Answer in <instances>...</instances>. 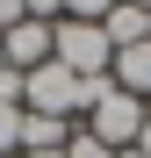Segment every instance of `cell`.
<instances>
[{
    "mask_svg": "<svg viewBox=\"0 0 151 158\" xmlns=\"http://www.w3.org/2000/svg\"><path fill=\"white\" fill-rule=\"evenodd\" d=\"M15 22H29V7H22V0H0V36H7Z\"/></svg>",
    "mask_w": 151,
    "mask_h": 158,
    "instance_id": "7c38bea8",
    "label": "cell"
},
{
    "mask_svg": "<svg viewBox=\"0 0 151 158\" xmlns=\"http://www.w3.org/2000/svg\"><path fill=\"white\" fill-rule=\"evenodd\" d=\"M22 108L50 115V122H72V115H86V79H72L58 58H50V65H36L29 79H22Z\"/></svg>",
    "mask_w": 151,
    "mask_h": 158,
    "instance_id": "3957f363",
    "label": "cell"
},
{
    "mask_svg": "<svg viewBox=\"0 0 151 158\" xmlns=\"http://www.w3.org/2000/svg\"><path fill=\"white\" fill-rule=\"evenodd\" d=\"M15 151H22V108L0 101V158H15Z\"/></svg>",
    "mask_w": 151,
    "mask_h": 158,
    "instance_id": "ba28073f",
    "label": "cell"
},
{
    "mask_svg": "<svg viewBox=\"0 0 151 158\" xmlns=\"http://www.w3.org/2000/svg\"><path fill=\"white\" fill-rule=\"evenodd\" d=\"M144 115H151V101L122 94L115 79H86V137H101L108 151H130L137 129H144Z\"/></svg>",
    "mask_w": 151,
    "mask_h": 158,
    "instance_id": "6da1fadb",
    "label": "cell"
},
{
    "mask_svg": "<svg viewBox=\"0 0 151 158\" xmlns=\"http://www.w3.org/2000/svg\"><path fill=\"white\" fill-rule=\"evenodd\" d=\"M0 72H7V50H0Z\"/></svg>",
    "mask_w": 151,
    "mask_h": 158,
    "instance_id": "2e32d148",
    "label": "cell"
},
{
    "mask_svg": "<svg viewBox=\"0 0 151 158\" xmlns=\"http://www.w3.org/2000/svg\"><path fill=\"white\" fill-rule=\"evenodd\" d=\"M50 29H58V22H15V29L0 36V50H7V72H22V79H29L36 65H50Z\"/></svg>",
    "mask_w": 151,
    "mask_h": 158,
    "instance_id": "277c9868",
    "label": "cell"
},
{
    "mask_svg": "<svg viewBox=\"0 0 151 158\" xmlns=\"http://www.w3.org/2000/svg\"><path fill=\"white\" fill-rule=\"evenodd\" d=\"M65 158H115V151H108V144H101V137H86V129H79V137H72V144H65Z\"/></svg>",
    "mask_w": 151,
    "mask_h": 158,
    "instance_id": "30bf717a",
    "label": "cell"
},
{
    "mask_svg": "<svg viewBox=\"0 0 151 158\" xmlns=\"http://www.w3.org/2000/svg\"><path fill=\"white\" fill-rule=\"evenodd\" d=\"M115 158H151V151H115Z\"/></svg>",
    "mask_w": 151,
    "mask_h": 158,
    "instance_id": "5bb4252c",
    "label": "cell"
},
{
    "mask_svg": "<svg viewBox=\"0 0 151 158\" xmlns=\"http://www.w3.org/2000/svg\"><path fill=\"white\" fill-rule=\"evenodd\" d=\"M50 58H58L72 79H108L115 43H108L101 22H58V29H50Z\"/></svg>",
    "mask_w": 151,
    "mask_h": 158,
    "instance_id": "7a4b0ae2",
    "label": "cell"
},
{
    "mask_svg": "<svg viewBox=\"0 0 151 158\" xmlns=\"http://www.w3.org/2000/svg\"><path fill=\"white\" fill-rule=\"evenodd\" d=\"M115 0H65V22H108Z\"/></svg>",
    "mask_w": 151,
    "mask_h": 158,
    "instance_id": "9c48e42d",
    "label": "cell"
},
{
    "mask_svg": "<svg viewBox=\"0 0 151 158\" xmlns=\"http://www.w3.org/2000/svg\"><path fill=\"white\" fill-rule=\"evenodd\" d=\"M29 7V22H65V0H22Z\"/></svg>",
    "mask_w": 151,
    "mask_h": 158,
    "instance_id": "8fae6325",
    "label": "cell"
},
{
    "mask_svg": "<svg viewBox=\"0 0 151 158\" xmlns=\"http://www.w3.org/2000/svg\"><path fill=\"white\" fill-rule=\"evenodd\" d=\"M72 144V129L65 122H50V115H29V108H22V151H65ZM15 151V158H22Z\"/></svg>",
    "mask_w": 151,
    "mask_h": 158,
    "instance_id": "52a82bcc",
    "label": "cell"
},
{
    "mask_svg": "<svg viewBox=\"0 0 151 158\" xmlns=\"http://www.w3.org/2000/svg\"><path fill=\"white\" fill-rule=\"evenodd\" d=\"M130 7H144V15H151V0H130Z\"/></svg>",
    "mask_w": 151,
    "mask_h": 158,
    "instance_id": "9a60e30c",
    "label": "cell"
},
{
    "mask_svg": "<svg viewBox=\"0 0 151 158\" xmlns=\"http://www.w3.org/2000/svg\"><path fill=\"white\" fill-rule=\"evenodd\" d=\"M101 29H108V43H115V50H130V43H151V15H144V7H130V0H115Z\"/></svg>",
    "mask_w": 151,
    "mask_h": 158,
    "instance_id": "8992f818",
    "label": "cell"
},
{
    "mask_svg": "<svg viewBox=\"0 0 151 158\" xmlns=\"http://www.w3.org/2000/svg\"><path fill=\"white\" fill-rule=\"evenodd\" d=\"M108 79L122 94H137V101H151V43H130V50H115V65H108Z\"/></svg>",
    "mask_w": 151,
    "mask_h": 158,
    "instance_id": "5b68a950",
    "label": "cell"
},
{
    "mask_svg": "<svg viewBox=\"0 0 151 158\" xmlns=\"http://www.w3.org/2000/svg\"><path fill=\"white\" fill-rule=\"evenodd\" d=\"M22 158H65V151H22Z\"/></svg>",
    "mask_w": 151,
    "mask_h": 158,
    "instance_id": "4fadbf2b",
    "label": "cell"
}]
</instances>
